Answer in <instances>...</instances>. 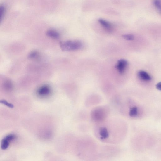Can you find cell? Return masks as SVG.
<instances>
[{"instance_id":"obj_1","label":"cell","mask_w":161,"mask_h":161,"mask_svg":"<svg viewBox=\"0 0 161 161\" xmlns=\"http://www.w3.org/2000/svg\"><path fill=\"white\" fill-rule=\"evenodd\" d=\"M83 45L78 40H67L60 42V46L61 50L65 51H71L79 50Z\"/></svg>"},{"instance_id":"obj_2","label":"cell","mask_w":161,"mask_h":161,"mask_svg":"<svg viewBox=\"0 0 161 161\" xmlns=\"http://www.w3.org/2000/svg\"><path fill=\"white\" fill-rule=\"evenodd\" d=\"M51 89L49 86L44 85L40 87L37 91V94L41 97H46L50 94Z\"/></svg>"},{"instance_id":"obj_3","label":"cell","mask_w":161,"mask_h":161,"mask_svg":"<svg viewBox=\"0 0 161 161\" xmlns=\"http://www.w3.org/2000/svg\"><path fill=\"white\" fill-rule=\"evenodd\" d=\"M128 65V63L126 60L121 59L118 61L115 67L120 73L122 74L125 72Z\"/></svg>"},{"instance_id":"obj_4","label":"cell","mask_w":161,"mask_h":161,"mask_svg":"<svg viewBox=\"0 0 161 161\" xmlns=\"http://www.w3.org/2000/svg\"><path fill=\"white\" fill-rule=\"evenodd\" d=\"M15 138V136L13 134L7 135L2 140L1 147L2 149L5 150L9 147L10 142Z\"/></svg>"},{"instance_id":"obj_5","label":"cell","mask_w":161,"mask_h":161,"mask_svg":"<svg viewBox=\"0 0 161 161\" xmlns=\"http://www.w3.org/2000/svg\"><path fill=\"white\" fill-rule=\"evenodd\" d=\"M46 35L48 37L55 39H58L60 38L59 33L53 30H48L46 32Z\"/></svg>"},{"instance_id":"obj_6","label":"cell","mask_w":161,"mask_h":161,"mask_svg":"<svg viewBox=\"0 0 161 161\" xmlns=\"http://www.w3.org/2000/svg\"><path fill=\"white\" fill-rule=\"evenodd\" d=\"M138 75L139 78L144 81H149L151 80L150 76L146 72L142 71H139L138 73Z\"/></svg>"},{"instance_id":"obj_7","label":"cell","mask_w":161,"mask_h":161,"mask_svg":"<svg viewBox=\"0 0 161 161\" xmlns=\"http://www.w3.org/2000/svg\"><path fill=\"white\" fill-rule=\"evenodd\" d=\"M98 22L106 30L109 31L111 30V28H112L111 25L109 22L107 21L106 20L102 19H100L98 20Z\"/></svg>"},{"instance_id":"obj_8","label":"cell","mask_w":161,"mask_h":161,"mask_svg":"<svg viewBox=\"0 0 161 161\" xmlns=\"http://www.w3.org/2000/svg\"><path fill=\"white\" fill-rule=\"evenodd\" d=\"M100 134L102 139H105L109 137V133L107 129L105 127H103L100 129Z\"/></svg>"},{"instance_id":"obj_9","label":"cell","mask_w":161,"mask_h":161,"mask_svg":"<svg viewBox=\"0 0 161 161\" xmlns=\"http://www.w3.org/2000/svg\"><path fill=\"white\" fill-rule=\"evenodd\" d=\"M39 54L38 52L32 51L28 55L29 58L34 59L38 58L39 57Z\"/></svg>"},{"instance_id":"obj_10","label":"cell","mask_w":161,"mask_h":161,"mask_svg":"<svg viewBox=\"0 0 161 161\" xmlns=\"http://www.w3.org/2000/svg\"><path fill=\"white\" fill-rule=\"evenodd\" d=\"M138 113V109L136 107H132L130 110L129 115L131 117H134L137 115Z\"/></svg>"},{"instance_id":"obj_11","label":"cell","mask_w":161,"mask_h":161,"mask_svg":"<svg viewBox=\"0 0 161 161\" xmlns=\"http://www.w3.org/2000/svg\"><path fill=\"white\" fill-rule=\"evenodd\" d=\"M153 3L156 9L161 14V1H159V0H155V1H153Z\"/></svg>"},{"instance_id":"obj_12","label":"cell","mask_w":161,"mask_h":161,"mask_svg":"<svg viewBox=\"0 0 161 161\" xmlns=\"http://www.w3.org/2000/svg\"><path fill=\"white\" fill-rule=\"evenodd\" d=\"M6 11V7L5 6L3 5L1 6H0V15H1V22L3 18L4 17V15H5Z\"/></svg>"},{"instance_id":"obj_13","label":"cell","mask_w":161,"mask_h":161,"mask_svg":"<svg viewBox=\"0 0 161 161\" xmlns=\"http://www.w3.org/2000/svg\"><path fill=\"white\" fill-rule=\"evenodd\" d=\"M123 38L127 40H133L134 39V36L132 34H127L122 35Z\"/></svg>"},{"instance_id":"obj_14","label":"cell","mask_w":161,"mask_h":161,"mask_svg":"<svg viewBox=\"0 0 161 161\" xmlns=\"http://www.w3.org/2000/svg\"><path fill=\"white\" fill-rule=\"evenodd\" d=\"M156 86L157 89L161 91V82L157 84Z\"/></svg>"},{"instance_id":"obj_15","label":"cell","mask_w":161,"mask_h":161,"mask_svg":"<svg viewBox=\"0 0 161 161\" xmlns=\"http://www.w3.org/2000/svg\"><path fill=\"white\" fill-rule=\"evenodd\" d=\"M2 102L3 104H5L6 105H7V106H8L10 107H12V106H13L9 104V103H8L7 102H6V101H2Z\"/></svg>"}]
</instances>
